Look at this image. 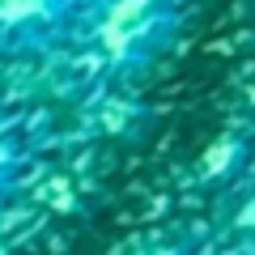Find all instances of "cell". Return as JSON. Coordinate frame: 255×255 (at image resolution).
<instances>
[{
  "mask_svg": "<svg viewBox=\"0 0 255 255\" xmlns=\"http://www.w3.org/2000/svg\"><path fill=\"white\" fill-rule=\"evenodd\" d=\"M51 0H0V21L13 26V21H30V17H43Z\"/></svg>",
  "mask_w": 255,
  "mask_h": 255,
  "instance_id": "obj_1",
  "label": "cell"
},
{
  "mask_svg": "<svg viewBox=\"0 0 255 255\" xmlns=\"http://www.w3.org/2000/svg\"><path fill=\"white\" fill-rule=\"evenodd\" d=\"M234 153H238V140H217V145L209 149V157H204V170H209V174L226 170V166L234 162Z\"/></svg>",
  "mask_w": 255,
  "mask_h": 255,
  "instance_id": "obj_2",
  "label": "cell"
},
{
  "mask_svg": "<svg viewBox=\"0 0 255 255\" xmlns=\"http://www.w3.org/2000/svg\"><path fill=\"white\" fill-rule=\"evenodd\" d=\"M234 226H238V230H255V196H251V200L243 204V209H238V217H234Z\"/></svg>",
  "mask_w": 255,
  "mask_h": 255,
  "instance_id": "obj_3",
  "label": "cell"
},
{
  "mask_svg": "<svg viewBox=\"0 0 255 255\" xmlns=\"http://www.w3.org/2000/svg\"><path fill=\"white\" fill-rule=\"evenodd\" d=\"M145 255H174V251H166V247H162V251H145Z\"/></svg>",
  "mask_w": 255,
  "mask_h": 255,
  "instance_id": "obj_4",
  "label": "cell"
}]
</instances>
